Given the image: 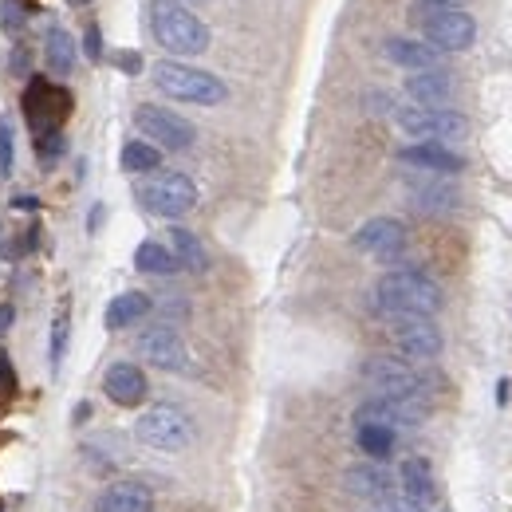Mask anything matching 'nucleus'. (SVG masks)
<instances>
[{
	"instance_id": "obj_33",
	"label": "nucleus",
	"mask_w": 512,
	"mask_h": 512,
	"mask_svg": "<svg viewBox=\"0 0 512 512\" xmlns=\"http://www.w3.org/2000/svg\"><path fill=\"white\" fill-rule=\"evenodd\" d=\"M60 150H64V138H60L56 130L40 138V162H56V158H60Z\"/></svg>"
},
{
	"instance_id": "obj_23",
	"label": "nucleus",
	"mask_w": 512,
	"mask_h": 512,
	"mask_svg": "<svg viewBox=\"0 0 512 512\" xmlns=\"http://www.w3.org/2000/svg\"><path fill=\"white\" fill-rule=\"evenodd\" d=\"M146 312H150V296H146V292H123V296H115V300L107 304L103 323H107L111 331H123V327L142 320Z\"/></svg>"
},
{
	"instance_id": "obj_20",
	"label": "nucleus",
	"mask_w": 512,
	"mask_h": 512,
	"mask_svg": "<svg viewBox=\"0 0 512 512\" xmlns=\"http://www.w3.org/2000/svg\"><path fill=\"white\" fill-rule=\"evenodd\" d=\"M103 390H107V398L119 402V406H138L150 386H146V375H142L134 363H115V367L103 375Z\"/></svg>"
},
{
	"instance_id": "obj_24",
	"label": "nucleus",
	"mask_w": 512,
	"mask_h": 512,
	"mask_svg": "<svg viewBox=\"0 0 512 512\" xmlns=\"http://www.w3.org/2000/svg\"><path fill=\"white\" fill-rule=\"evenodd\" d=\"M44 64H48L52 75H71V67H75V40H71V32L48 28V36H44Z\"/></svg>"
},
{
	"instance_id": "obj_25",
	"label": "nucleus",
	"mask_w": 512,
	"mask_h": 512,
	"mask_svg": "<svg viewBox=\"0 0 512 512\" xmlns=\"http://www.w3.org/2000/svg\"><path fill=\"white\" fill-rule=\"evenodd\" d=\"M174 260H178V268H190V272H205L209 268V256L201 249V241L193 237L190 229H182V225H174L170 229V245H166Z\"/></svg>"
},
{
	"instance_id": "obj_36",
	"label": "nucleus",
	"mask_w": 512,
	"mask_h": 512,
	"mask_svg": "<svg viewBox=\"0 0 512 512\" xmlns=\"http://www.w3.org/2000/svg\"><path fill=\"white\" fill-rule=\"evenodd\" d=\"M12 320H16V308L12 304H0V335L12 327Z\"/></svg>"
},
{
	"instance_id": "obj_5",
	"label": "nucleus",
	"mask_w": 512,
	"mask_h": 512,
	"mask_svg": "<svg viewBox=\"0 0 512 512\" xmlns=\"http://www.w3.org/2000/svg\"><path fill=\"white\" fill-rule=\"evenodd\" d=\"M138 201L154 217H186L193 205H197V186H193V178H186V174L166 170V174H154V178H146L138 186Z\"/></svg>"
},
{
	"instance_id": "obj_12",
	"label": "nucleus",
	"mask_w": 512,
	"mask_h": 512,
	"mask_svg": "<svg viewBox=\"0 0 512 512\" xmlns=\"http://www.w3.org/2000/svg\"><path fill=\"white\" fill-rule=\"evenodd\" d=\"M390 339L402 351V359H418V363L438 359L442 347H446L438 323L422 320V316H414V320H390Z\"/></svg>"
},
{
	"instance_id": "obj_8",
	"label": "nucleus",
	"mask_w": 512,
	"mask_h": 512,
	"mask_svg": "<svg viewBox=\"0 0 512 512\" xmlns=\"http://www.w3.org/2000/svg\"><path fill=\"white\" fill-rule=\"evenodd\" d=\"M394 123L418 142H461L469 134V119L449 107H402Z\"/></svg>"
},
{
	"instance_id": "obj_15",
	"label": "nucleus",
	"mask_w": 512,
	"mask_h": 512,
	"mask_svg": "<svg viewBox=\"0 0 512 512\" xmlns=\"http://www.w3.org/2000/svg\"><path fill=\"white\" fill-rule=\"evenodd\" d=\"M398 493H402L410 505H418L422 512L434 505L438 485H434V469H430L426 457H406V461H402V469H398Z\"/></svg>"
},
{
	"instance_id": "obj_11",
	"label": "nucleus",
	"mask_w": 512,
	"mask_h": 512,
	"mask_svg": "<svg viewBox=\"0 0 512 512\" xmlns=\"http://www.w3.org/2000/svg\"><path fill=\"white\" fill-rule=\"evenodd\" d=\"M138 355H142L150 367H158V371H174V375L190 371V347H186V339H182L174 327H166V323L146 327V331L138 335Z\"/></svg>"
},
{
	"instance_id": "obj_19",
	"label": "nucleus",
	"mask_w": 512,
	"mask_h": 512,
	"mask_svg": "<svg viewBox=\"0 0 512 512\" xmlns=\"http://www.w3.org/2000/svg\"><path fill=\"white\" fill-rule=\"evenodd\" d=\"M95 512H154V493L142 481H119L99 493Z\"/></svg>"
},
{
	"instance_id": "obj_31",
	"label": "nucleus",
	"mask_w": 512,
	"mask_h": 512,
	"mask_svg": "<svg viewBox=\"0 0 512 512\" xmlns=\"http://www.w3.org/2000/svg\"><path fill=\"white\" fill-rule=\"evenodd\" d=\"M0 174H12V127L8 119H0Z\"/></svg>"
},
{
	"instance_id": "obj_1",
	"label": "nucleus",
	"mask_w": 512,
	"mask_h": 512,
	"mask_svg": "<svg viewBox=\"0 0 512 512\" xmlns=\"http://www.w3.org/2000/svg\"><path fill=\"white\" fill-rule=\"evenodd\" d=\"M442 308V288L418 268H394L375 284V312L386 320H430Z\"/></svg>"
},
{
	"instance_id": "obj_38",
	"label": "nucleus",
	"mask_w": 512,
	"mask_h": 512,
	"mask_svg": "<svg viewBox=\"0 0 512 512\" xmlns=\"http://www.w3.org/2000/svg\"><path fill=\"white\" fill-rule=\"evenodd\" d=\"M71 4H87V0H71Z\"/></svg>"
},
{
	"instance_id": "obj_3",
	"label": "nucleus",
	"mask_w": 512,
	"mask_h": 512,
	"mask_svg": "<svg viewBox=\"0 0 512 512\" xmlns=\"http://www.w3.org/2000/svg\"><path fill=\"white\" fill-rule=\"evenodd\" d=\"M154 87L178 103H197V107H217L229 99V87L213 71H201V67H190L182 60L154 64Z\"/></svg>"
},
{
	"instance_id": "obj_27",
	"label": "nucleus",
	"mask_w": 512,
	"mask_h": 512,
	"mask_svg": "<svg viewBox=\"0 0 512 512\" xmlns=\"http://www.w3.org/2000/svg\"><path fill=\"white\" fill-rule=\"evenodd\" d=\"M162 166V150L158 146H150V142H142V138H134L123 146V170L127 174H154Z\"/></svg>"
},
{
	"instance_id": "obj_22",
	"label": "nucleus",
	"mask_w": 512,
	"mask_h": 512,
	"mask_svg": "<svg viewBox=\"0 0 512 512\" xmlns=\"http://www.w3.org/2000/svg\"><path fill=\"white\" fill-rule=\"evenodd\" d=\"M410 197L426 213H449V209H457V190L449 186L446 178H438V174L434 178H422V182H410Z\"/></svg>"
},
{
	"instance_id": "obj_13",
	"label": "nucleus",
	"mask_w": 512,
	"mask_h": 512,
	"mask_svg": "<svg viewBox=\"0 0 512 512\" xmlns=\"http://www.w3.org/2000/svg\"><path fill=\"white\" fill-rule=\"evenodd\" d=\"M24 111H28V119L36 123V127L48 134L60 127L67 119V111H71V95H67L64 87H56V83H44V79H32V87H28V95H24Z\"/></svg>"
},
{
	"instance_id": "obj_10",
	"label": "nucleus",
	"mask_w": 512,
	"mask_h": 512,
	"mask_svg": "<svg viewBox=\"0 0 512 512\" xmlns=\"http://www.w3.org/2000/svg\"><path fill=\"white\" fill-rule=\"evenodd\" d=\"M134 127L142 130L150 138V146H158V150H190L193 138H197L193 123H186L182 115H174L166 107H154V103H142L134 111Z\"/></svg>"
},
{
	"instance_id": "obj_2",
	"label": "nucleus",
	"mask_w": 512,
	"mask_h": 512,
	"mask_svg": "<svg viewBox=\"0 0 512 512\" xmlns=\"http://www.w3.org/2000/svg\"><path fill=\"white\" fill-rule=\"evenodd\" d=\"M150 32L174 56H201L209 48V28L178 0H154L150 4Z\"/></svg>"
},
{
	"instance_id": "obj_9",
	"label": "nucleus",
	"mask_w": 512,
	"mask_h": 512,
	"mask_svg": "<svg viewBox=\"0 0 512 512\" xmlns=\"http://www.w3.org/2000/svg\"><path fill=\"white\" fill-rule=\"evenodd\" d=\"M430 414V402H418V398H367L359 410H355V426H383V430H414L422 426Z\"/></svg>"
},
{
	"instance_id": "obj_32",
	"label": "nucleus",
	"mask_w": 512,
	"mask_h": 512,
	"mask_svg": "<svg viewBox=\"0 0 512 512\" xmlns=\"http://www.w3.org/2000/svg\"><path fill=\"white\" fill-rule=\"evenodd\" d=\"M83 52H87V60H103V36H99V24H87V32H83Z\"/></svg>"
},
{
	"instance_id": "obj_37",
	"label": "nucleus",
	"mask_w": 512,
	"mask_h": 512,
	"mask_svg": "<svg viewBox=\"0 0 512 512\" xmlns=\"http://www.w3.org/2000/svg\"><path fill=\"white\" fill-rule=\"evenodd\" d=\"M426 4H446V8H461L465 0H426Z\"/></svg>"
},
{
	"instance_id": "obj_26",
	"label": "nucleus",
	"mask_w": 512,
	"mask_h": 512,
	"mask_svg": "<svg viewBox=\"0 0 512 512\" xmlns=\"http://www.w3.org/2000/svg\"><path fill=\"white\" fill-rule=\"evenodd\" d=\"M134 268L146 276H170V272H178V260L162 241H142L134 249Z\"/></svg>"
},
{
	"instance_id": "obj_30",
	"label": "nucleus",
	"mask_w": 512,
	"mask_h": 512,
	"mask_svg": "<svg viewBox=\"0 0 512 512\" xmlns=\"http://www.w3.org/2000/svg\"><path fill=\"white\" fill-rule=\"evenodd\" d=\"M67 308H60V316L52 320V371H60V363H64V351H67Z\"/></svg>"
},
{
	"instance_id": "obj_34",
	"label": "nucleus",
	"mask_w": 512,
	"mask_h": 512,
	"mask_svg": "<svg viewBox=\"0 0 512 512\" xmlns=\"http://www.w3.org/2000/svg\"><path fill=\"white\" fill-rule=\"evenodd\" d=\"M16 390V371H12V363H8V355L0 351V398H8Z\"/></svg>"
},
{
	"instance_id": "obj_14",
	"label": "nucleus",
	"mask_w": 512,
	"mask_h": 512,
	"mask_svg": "<svg viewBox=\"0 0 512 512\" xmlns=\"http://www.w3.org/2000/svg\"><path fill=\"white\" fill-rule=\"evenodd\" d=\"M355 249L375 260H394L406 249V225L394 217H371L367 225H359L355 233Z\"/></svg>"
},
{
	"instance_id": "obj_16",
	"label": "nucleus",
	"mask_w": 512,
	"mask_h": 512,
	"mask_svg": "<svg viewBox=\"0 0 512 512\" xmlns=\"http://www.w3.org/2000/svg\"><path fill=\"white\" fill-rule=\"evenodd\" d=\"M406 166H418V170H426V174H461L465 170V158L461 154H453L449 146L442 142H414V146H402V154H398Z\"/></svg>"
},
{
	"instance_id": "obj_7",
	"label": "nucleus",
	"mask_w": 512,
	"mask_h": 512,
	"mask_svg": "<svg viewBox=\"0 0 512 512\" xmlns=\"http://www.w3.org/2000/svg\"><path fill=\"white\" fill-rule=\"evenodd\" d=\"M422 32H426V44L434 52H465L477 40L473 16L461 12V8H446V4H426L422 8Z\"/></svg>"
},
{
	"instance_id": "obj_29",
	"label": "nucleus",
	"mask_w": 512,
	"mask_h": 512,
	"mask_svg": "<svg viewBox=\"0 0 512 512\" xmlns=\"http://www.w3.org/2000/svg\"><path fill=\"white\" fill-rule=\"evenodd\" d=\"M32 4L28 0H0V24H4V32H20L28 20H32Z\"/></svg>"
},
{
	"instance_id": "obj_4",
	"label": "nucleus",
	"mask_w": 512,
	"mask_h": 512,
	"mask_svg": "<svg viewBox=\"0 0 512 512\" xmlns=\"http://www.w3.org/2000/svg\"><path fill=\"white\" fill-rule=\"evenodd\" d=\"M134 438L150 449L178 453V449H186L193 442V418L182 406H174V402H154L134 422Z\"/></svg>"
},
{
	"instance_id": "obj_28",
	"label": "nucleus",
	"mask_w": 512,
	"mask_h": 512,
	"mask_svg": "<svg viewBox=\"0 0 512 512\" xmlns=\"http://www.w3.org/2000/svg\"><path fill=\"white\" fill-rule=\"evenodd\" d=\"M355 442L367 457L383 461L394 453V430H383V426H355Z\"/></svg>"
},
{
	"instance_id": "obj_18",
	"label": "nucleus",
	"mask_w": 512,
	"mask_h": 512,
	"mask_svg": "<svg viewBox=\"0 0 512 512\" xmlns=\"http://www.w3.org/2000/svg\"><path fill=\"white\" fill-rule=\"evenodd\" d=\"M347 489H351L355 497L379 505V509H386V505L398 497V493H394V481H390V473H386L383 465H359V469H351V473H347Z\"/></svg>"
},
{
	"instance_id": "obj_35",
	"label": "nucleus",
	"mask_w": 512,
	"mask_h": 512,
	"mask_svg": "<svg viewBox=\"0 0 512 512\" xmlns=\"http://www.w3.org/2000/svg\"><path fill=\"white\" fill-rule=\"evenodd\" d=\"M111 60H115L119 67H123V71H142V60H138L134 52H115Z\"/></svg>"
},
{
	"instance_id": "obj_17",
	"label": "nucleus",
	"mask_w": 512,
	"mask_h": 512,
	"mask_svg": "<svg viewBox=\"0 0 512 512\" xmlns=\"http://www.w3.org/2000/svg\"><path fill=\"white\" fill-rule=\"evenodd\" d=\"M406 95L418 103V107H446L449 95H453V75L446 67H430V71H414L406 79Z\"/></svg>"
},
{
	"instance_id": "obj_21",
	"label": "nucleus",
	"mask_w": 512,
	"mask_h": 512,
	"mask_svg": "<svg viewBox=\"0 0 512 512\" xmlns=\"http://www.w3.org/2000/svg\"><path fill=\"white\" fill-rule=\"evenodd\" d=\"M383 52L390 64L410 67V71H430V67H438V56H442V52H434L430 44H422V40H402V36L386 40Z\"/></svg>"
},
{
	"instance_id": "obj_6",
	"label": "nucleus",
	"mask_w": 512,
	"mask_h": 512,
	"mask_svg": "<svg viewBox=\"0 0 512 512\" xmlns=\"http://www.w3.org/2000/svg\"><path fill=\"white\" fill-rule=\"evenodd\" d=\"M363 379L383 398H418L430 402V379L410 367V359H371L363 367Z\"/></svg>"
}]
</instances>
